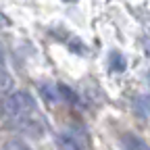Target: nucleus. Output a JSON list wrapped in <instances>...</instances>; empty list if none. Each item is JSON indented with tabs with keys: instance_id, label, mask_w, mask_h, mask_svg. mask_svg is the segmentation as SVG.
Instances as JSON below:
<instances>
[{
	"instance_id": "f03ea898",
	"label": "nucleus",
	"mask_w": 150,
	"mask_h": 150,
	"mask_svg": "<svg viewBox=\"0 0 150 150\" xmlns=\"http://www.w3.org/2000/svg\"><path fill=\"white\" fill-rule=\"evenodd\" d=\"M61 146L63 150H88V140L83 129L79 127H69L61 134Z\"/></svg>"
},
{
	"instance_id": "7ed1b4c3",
	"label": "nucleus",
	"mask_w": 150,
	"mask_h": 150,
	"mask_svg": "<svg viewBox=\"0 0 150 150\" xmlns=\"http://www.w3.org/2000/svg\"><path fill=\"white\" fill-rule=\"evenodd\" d=\"M40 94H42V98L48 104H56V102L61 100V88L54 86V83H50V81L40 83Z\"/></svg>"
},
{
	"instance_id": "20e7f679",
	"label": "nucleus",
	"mask_w": 150,
	"mask_h": 150,
	"mask_svg": "<svg viewBox=\"0 0 150 150\" xmlns=\"http://www.w3.org/2000/svg\"><path fill=\"white\" fill-rule=\"evenodd\" d=\"M121 144H123L125 150H150L148 144L140 136H136V134H123L121 136Z\"/></svg>"
},
{
	"instance_id": "39448f33",
	"label": "nucleus",
	"mask_w": 150,
	"mask_h": 150,
	"mask_svg": "<svg viewBox=\"0 0 150 150\" xmlns=\"http://www.w3.org/2000/svg\"><path fill=\"white\" fill-rule=\"evenodd\" d=\"M13 75L8 73V71H4L2 67H0V96H11L13 94Z\"/></svg>"
},
{
	"instance_id": "f257e3e1",
	"label": "nucleus",
	"mask_w": 150,
	"mask_h": 150,
	"mask_svg": "<svg viewBox=\"0 0 150 150\" xmlns=\"http://www.w3.org/2000/svg\"><path fill=\"white\" fill-rule=\"evenodd\" d=\"M2 112L11 121V125L17 127L19 131H23L25 136L42 138L46 125H44V119L40 115V110L35 106V100L27 92H13L8 98H4Z\"/></svg>"
},
{
	"instance_id": "9d476101",
	"label": "nucleus",
	"mask_w": 150,
	"mask_h": 150,
	"mask_svg": "<svg viewBox=\"0 0 150 150\" xmlns=\"http://www.w3.org/2000/svg\"><path fill=\"white\" fill-rule=\"evenodd\" d=\"M148 83H150V71H148Z\"/></svg>"
},
{
	"instance_id": "0eeeda50",
	"label": "nucleus",
	"mask_w": 150,
	"mask_h": 150,
	"mask_svg": "<svg viewBox=\"0 0 150 150\" xmlns=\"http://www.w3.org/2000/svg\"><path fill=\"white\" fill-rule=\"evenodd\" d=\"M110 69L112 71H123L125 69V59H123L119 52H112L110 54Z\"/></svg>"
},
{
	"instance_id": "423d86ee",
	"label": "nucleus",
	"mask_w": 150,
	"mask_h": 150,
	"mask_svg": "<svg viewBox=\"0 0 150 150\" xmlns=\"http://www.w3.org/2000/svg\"><path fill=\"white\" fill-rule=\"evenodd\" d=\"M134 110L138 112L140 117L148 119L150 117V96H138L134 100Z\"/></svg>"
},
{
	"instance_id": "1a4fd4ad",
	"label": "nucleus",
	"mask_w": 150,
	"mask_h": 150,
	"mask_svg": "<svg viewBox=\"0 0 150 150\" xmlns=\"http://www.w3.org/2000/svg\"><path fill=\"white\" fill-rule=\"evenodd\" d=\"M0 25H11V21H8V19H6L2 13H0Z\"/></svg>"
},
{
	"instance_id": "6e6552de",
	"label": "nucleus",
	"mask_w": 150,
	"mask_h": 150,
	"mask_svg": "<svg viewBox=\"0 0 150 150\" xmlns=\"http://www.w3.org/2000/svg\"><path fill=\"white\" fill-rule=\"evenodd\" d=\"M4 150H31L27 144H23L21 140H8L4 144Z\"/></svg>"
}]
</instances>
